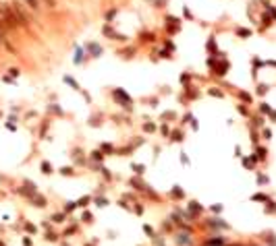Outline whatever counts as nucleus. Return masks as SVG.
Masks as SVG:
<instances>
[{
  "label": "nucleus",
  "mask_w": 276,
  "mask_h": 246,
  "mask_svg": "<svg viewBox=\"0 0 276 246\" xmlns=\"http://www.w3.org/2000/svg\"><path fill=\"white\" fill-rule=\"evenodd\" d=\"M112 95H114V99H116L121 106H125V108H129V106H131V97H129L123 89H114V91H112Z\"/></svg>",
  "instance_id": "nucleus-1"
},
{
  "label": "nucleus",
  "mask_w": 276,
  "mask_h": 246,
  "mask_svg": "<svg viewBox=\"0 0 276 246\" xmlns=\"http://www.w3.org/2000/svg\"><path fill=\"white\" fill-rule=\"evenodd\" d=\"M189 242H191V238H189V234H179V236H177V244L185 246V244H189Z\"/></svg>",
  "instance_id": "nucleus-2"
},
{
  "label": "nucleus",
  "mask_w": 276,
  "mask_h": 246,
  "mask_svg": "<svg viewBox=\"0 0 276 246\" xmlns=\"http://www.w3.org/2000/svg\"><path fill=\"white\" fill-rule=\"evenodd\" d=\"M251 201H264V203H270L272 199H270L268 195H262V192H258V195H253V197H251Z\"/></svg>",
  "instance_id": "nucleus-3"
},
{
  "label": "nucleus",
  "mask_w": 276,
  "mask_h": 246,
  "mask_svg": "<svg viewBox=\"0 0 276 246\" xmlns=\"http://www.w3.org/2000/svg\"><path fill=\"white\" fill-rule=\"evenodd\" d=\"M224 244V238H212L208 240V246H222Z\"/></svg>",
  "instance_id": "nucleus-4"
},
{
  "label": "nucleus",
  "mask_w": 276,
  "mask_h": 246,
  "mask_svg": "<svg viewBox=\"0 0 276 246\" xmlns=\"http://www.w3.org/2000/svg\"><path fill=\"white\" fill-rule=\"evenodd\" d=\"M253 162H255V157H245V159H243V164H245L247 170H253Z\"/></svg>",
  "instance_id": "nucleus-5"
},
{
  "label": "nucleus",
  "mask_w": 276,
  "mask_h": 246,
  "mask_svg": "<svg viewBox=\"0 0 276 246\" xmlns=\"http://www.w3.org/2000/svg\"><path fill=\"white\" fill-rule=\"evenodd\" d=\"M90 50L93 52V56H100V52H102V48H100L98 43H92V46H90Z\"/></svg>",
  "instance_id": "nucleus-6"
},
{
  "label": "nucleus",
  "mask_w": 276,
  "mask_h": 246,
  "mask_svg": "<svg viewBox=\"0 0 276 246\" xmlns=\"http://www.w3.org/2000/svg\"><path fill=\"white\" fill-rule=\"evenodd\" d=\"M42 172H44V174H52V165L48 164V162H44V164H42Z\"/></svg>",
  "instance_id": "nucleus-7"
},
{
  "label": "nucleus",
  "mask_w": 276,
  "mask_h": 246,
  "mask_svg": "<svg viewBox=\"0 0 276 246\" xmlns=\"http://www.w3.org/2000/svg\"><path fill=\"white\" fill-rule=\"evenodd\" d=\"M33 201H36L33 205H38V207H44V205H46V199H42V197H33Z\"/></svg>",
  "instance_id": "nucleus-8"
},
{
  "label": "nucleus",
  "mask_w": 276,
  "mask_h": 246,
  "mask_svg": "<svg viewBox=\"0 0 276 246\" xmlns=\"http://www.w3.org/2000/svg\"><path fill=\"white\" fill-rule=\"evenodd\" d=\"M189 209H191V213H193V211H195V213H199V211H201V207L197 205V201H193V203L189 205Z\"/></svg>",
  "instance_id": "nucleus-9"
},
{
  "label": "nucleus",
  "mask_w": 276,
  "mask_h": 246,
  "mask_svg": "<svg viewBox=\"0 0 276 246\" xmlns=\"http://www.w3.org/2000/svg\"><path fill=\"white\" fill-rule=\"evenodd\" d=\"M266 213H276V205L272 203V201H270V203L266 205Z\"/></svg>",
  "instance_id": "nucleus-10"
},
{
  "label": "nucleus",
  "mask_w": 276,
  "mask_h": 246,
  "mask_svg": "<svg viewBox=\"0 0 276 246\" xmlns=\"http://www.w3.org/2000/svg\"><path fill=\"white\" fill-rule=\"evenodd\" d=\"M87 203H90V197H83V199H79V201H77V205H79V207H85Z\"/></svg>",
  "instance_id": "nucleus-11"
},
{
  "label": "nucleus",
  "mask_w": 276,
  "mask_h": 246,
  "mask_svg": "<svg viewBox=\"0 0 276 246\" xmlns=\"http://www.w3.org/2000/svg\"><path fill=\"white\" fill-rule=\"evenodd\" d=\"M60 174H64V176H73V167H62Z\"/></svg>",
  "instance_id": "nucleus-12"
},
{
  "label": "nucleus",
  "mask_w": 276,
  "mask_h": 246,
  "mask_svg": "<svg viewBox=\"0 0 276 246\" xmlns=\"http://www.w3.org/2000/svg\"><path fill=\"white\" fill-rule=\"evenodd\" d=\"M260 182H262V184H266V182H268V176H264V174H258V184H260Z\"/></svg>",
  "instance_id": "nucleus-13"
},
{
  "label": "nucleus",
  "mask_w": 276,
  "mask_h": 246,
  "mask_svg": "<svg viewBox=\"0 0 276 246\" xmlns=\"http://www.w3.org/2000/svg\"><path fill=\"white\" fill-rule=\"evenodd\" d=\"M92 159L100 162V159H102V151H93V153H92Z\"/></svg>",
  "instance_id": "nucleus-14"
},
{
  "label": "nucleus",
  "mask_w": 276,
  "mask_h": 246,
  "mask_svg": "<svg viewBox=\"0 0 276 246\" xmlns=\"http://www.w3.org/2000/svg\"><path fill=\"white\" fill-rule=\"evenodd\" d=\"M172 141H183V132H179V130H177V132L172 134Z\"/></svg>",
  "instance_id": "nucleus-15"
},
{
  "label": "nucleus",
  "mask_w": 276,
  "mask_h": 246,
  "mask_svg": "<svg viewBox=\"0 0 276 246\" xmlns=\"http://www.w3.org/2000/svg\"><path fill=\"white\" fill-rule=\"evenodd\" d=\"M172 195H175V197H183V190H181L179 186H175V188H172Z\"/></svg>",
  "instance_id": "nucleus-16"
},
{
  "label": "nucleus",
  "mask_w": 276,
  "mask_h": 246,
  "mask_svg": "<svg viewBox=\"0 0 276 246\" xmlns=\"http://www.w3.org/2000/svg\"><path fill=\"white\" fill-rule=\"evenodd\" d=\"M62 219H64V215H54V217H52V221H54V223H60Z\"/></svg>",
  "instance_id": "nucleus-17"
},
{
  "label": "nucleus",
  "mask_w": 276,
  "mask_h": 246,
  "mask_svg": "<svg viewBox=\"0 0 276 246\" xmlns=\"http://www.w3.org/2000/svg\"><path fill=\"white\" fill-rule=\"evenodd\" d=\"M133 170H135L137 174H143V170H145V167H143V165H137V164H135V165H133Z\"/></svg>",
  "instance_id": "nucleus-18"
},
{
  "label": "nucleus",
  "mask_w": 276,
  "mask_h": 246,
  "mask_svg": "<svg viewBox=\"0 0 276 246\" xmlns=\"http://www.w3.org/2000/svg\"><path fill=\"white\" fill-rule=\"evenodd\" d=\"M95 203H98V205H100V207H106V205H108V201H106V199H98Z\"/></svg>",
  "instance_id": "nucleus-19"
},
{
  "label": "nucleus",
  "mask_w": 276,
  "mask_h": 246,
  "mask_svg": "<svg viewBox=\"0 0 276 246\" xmlns=\"http://www.w3.org/2000/svg\"><path fill=\"white\" fill-rule=\"evenodd\" d=\"M81 54H83V52H81V50H77V56H75V62H81V58H83Z\"/></svg>",
  "instance_id": "nucleus-20"
},
{
  "label": "nucleus",
  "mask_w": 276,
  "mask_h": 246,
  "mask_svg": "<svg viewBox=\"0 0 276 246\" xmlns=\"http://www.w3.org/2000/svg\"><path fill=\"white\" fill-rule=\"evenodd\" d=\"M83 221H92V215H90V213H87V211H85V213H83Z\"/></svg>",
  "instance_id": "nucleus-21"
},
{
  "label": "nucleus",
  "mask_w": 276,
  "mask_h": 246,
  "mask_svg": "<svg viewBox=\"0 0 276 246\" xmlns=\"http://www.w3.org/2000/svg\"><path fill=\"white\" fill-rule=\"evenodd\" d=\"M154 128H156V126H154V124H145V130H147V132H152V130H154Z\"/></svg>",
  "instance_id": "nucleus-22"
},
{
  "label": "nucleus",
  "mask_w": 276,
  "mask_h": 246,
  "mask_svg": "<svg viewBox=\"0 0 276 246\" xmlns=\"http://www.w3.org/2000/svg\"><path fill=\"white\" fill-rule=\"evenodd\" d=\"M23 244H25V246H31V240H29V238L25 236V238H23Z\"/></svg>",
  "instance_id": "nucleus-23"
},
{
  "label": "nucleus",
  "mask_w": 276,
  "mask_h": 246,
  "mask_svg": "<svg viewBox=\"0 0 276 246\" xmlns=\"http://www.w3.org/2000/svg\"><path fill=\"white\" fill-rule=\"evenodd\" d=\"M212 211H216V213H218V211H222V205H214V207H212Z\"/></svg>",
  "instance_id": "nucleus-24"
}]
</instances>
